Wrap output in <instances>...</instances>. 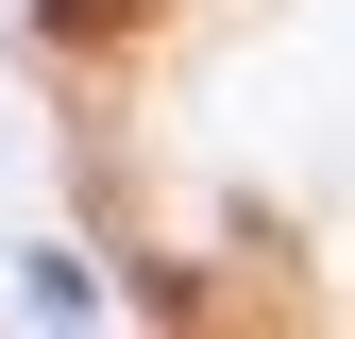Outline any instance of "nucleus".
<instances>
[{
    "label": "nucleus",
    "mask_w": 355,
    "mask_h": 339,
    "mask_svg": "<svg viewBox=\"0 0 355 339\" xmlns=\"http://www.w3.org/2000/svg\"><path fill=\"white\" fill-rule=\"evenodd\" d=\"M136 17H153V0H34V34H51V51H119Z\"/></svg>",
    "instance_id": "obj_1"
}]
</instances>
